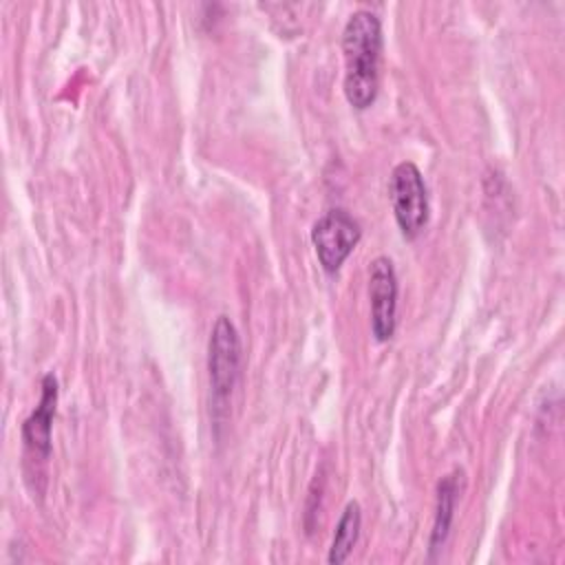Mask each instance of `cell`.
I'll use <instances>...</instances> for the list:
<instances>
[{
	"label": "cell",
	"mask_w": 565,
	"mask_h": 565,
	"mask_svg": "<svg viewBox=\"0 0 565 565\" xmlns=\"http://www.w3.org/2000/svg\"><path fill=\"white\" fill-rule=\"evenodd\" d=\"M207 371L214 411L227 406V399L236 386L241 373V340L234 322L227 316H218L207 344Z\"/></svg>",
	"instance_id": "cell-2"
},
{
	"label": "cell",
	"mask_w": 565,
	"mask_h": 565,
	"mask_svg": "<svg viewBox=\"0 0 565 565\" xmlns=\"http://www.w3.org/2000/svg\"><path fill=\"white\" fill-rule=\"evenodd\" d=\"M360 525H362L360 505H358V501H349L340 521H338V525H335V534H333V541H331V547H329L327 561L331 565H340L349 558V554L353 552V547L358 543Z\"/></svg>",
	"instance_id": "cell-8"
},
{
	"label": "cell",
	"mask_w": 565,
	"mask_h": 565,
	"mask_svg": "<svg viewBox=\"0 0 565 565\" xmlns=\"http://www.w3.org/2000/svg\"><path fill=\"white\" fill-rule=\"evenodd\" d=\"M57 406V377L53 373H46L42 377V393L40 402L33 408V413L22 422V441L26 450V459L46 463L51 457V430H53V417Z\"/></svg>",
	"instance_id": "cell-6"
},
{
	"label": "cell",
	"mask_w": 565,
	"mask_h": 565,
	"mask_svg": "<svg viewBox=\"0 0 565 565\" xmlns=\"http://www.w3.org/2000/svg\"><path fill=\"white\" fill-rule=\"evenodd\" d=\"M344 53V97L364 110L377 97L380 86V53H382V24L380 18L366 9L349 15L342 31Z\"/></svg>",
	"instance_id": "cell-1"
},
{
	"label": "cell",
	"mask_w": 565,
	"mask_h": 565,
	"mask_svg": "<svg viewBox=\"0 0 565 565\" xmlns=\"http://www.w3.org/2000/svg\"><path fill=\"white\" fill-rule=\"evenodd\" d=\"M371 331L377 342H386L395 333L397 313V276L388 256H377L369 265Z\"/></svg>",
	"instance_id": "cell-5"
},
{
	"label": "cell",
	"mask_w": 565,
	"mask_h": 565,
	"mask_svg": "<svg viewBox=\"0 0 565 565\" xmlns=\"http://www.w3.org/2000/svg\"><path fill=\"white\" fill-rule=\"evenodd\" d=\"M362 236L360 223L342 207L324 212L311 227L316 256L327 274H335Z\"/></svg>",
	"instance_id": "cell-4"
},
{
	"label": "cell",
	"mask_w": 565,
	"mask_h": 565,
	"mask_svg": "<svg viewBox=\"0 0 565 565\" xmlns=\"http://www.w3.org/2000/svg\"><path fill=\"white\" fill-rule=\"evenodd\" d=\"M388 196L397 227L406 238H415L428 223V192L419 168L402 161L388 179Z\"/></svg>",
	"instance_id": "cell-3"
},
{
	"label": "cell",
	"mask_w": 565,
	"mask_h": 565,
	"mask_svg": "<svg viewBox=\"0 0 565 565\" xmlns=\"http://www.w3.org/2000/svg\"><path fill=\"white\" fill-rule=\"evenodd\" d=\"M463 486V470H452L441 481L437 483V503H435V521H433V532L428 541L430 554L439 552L441 545L448 539L450 523H452V512L457 505V497Z\"/></svg>",
	"instance_id": "cell-7"
}]
</instances>
